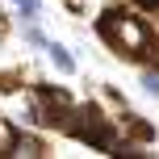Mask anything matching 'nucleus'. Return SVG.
Wrapping results in <instances>:
<instances>
[{"label":"nucleus","mask_w":159,"mask_h":159,"mask_svg":"<svg viewBox=\"0 0 159 159\" xmlns=\"http://www.w3.org/2000/svg\"><path fill=\"white\" fill-rule=\"evenodd\" d=\"M13 151H17V155H25V159H38V155H42V147L34 143V138H17Z\"/></svg>","instance_id":"f03ea898"},{"label":"nucleus","mask_w":159,"mask_h":159,"mask_svg":"<svg viewBox=\"0 0 159 159\" xmlns=\"http://www.w3.org/2000/svg\"><path fill=\"white\" fill-rule=\"evenodd\" d=\"M46 50H50V59H55V67H59V71H71V59H67L59 46H46Z\"/></svg>","instance_id":"20e7f679"},{"label":"nucleus","mask_w":159,"mask_h":159,"mask_svg":"<svg viewBox=\"0 0 159 159\" xmlns=\"http://www.w3.org/2000/svg\"><path fill=\"white\" fill-rule=\"evenodd\" d=\"M143 84H147V92H155V96H159V75H155V71H147V75H143Z\"/></svg>","instance_id":"39448f33"},{"label":"nucleus","mask_w":159,"mask_h":159,"mask_svg":"<svg viewBox=\"0 0 159 159\" xmlns=\"http://www.w3.org/2000/svg\"><path fill=\"white\" fill-rule=\"evenodd\" d=\"M143 4H147V8H155V4H159V0H143Z\"/></svg>","instance_id":"423d86ee"},{"label":"nucleus","mask_w":159,"mask_h":159,"mask_svg":"<svg viewBox=\"0 0 159 159\" xmlns=\"http://www.w3.org/2000/svg\"><path fill=\"white\" fill-rule=\"evenodd\" d=\"M17 8H21V17H25V21H38V0H17Z\"/></svg>","instance_id":"7ed1b4c3"},{"label":"nucleus","mask_w":159,"mask_h":159,"mask_svg":"<svg viewBox=\"0 0 159 159\" xmlns=\"http://www.w3.org/2000/svg\"><path fill=\"white\" fill-rule=\"evenodd\" d=\"M101 34L117 50H130V55H143V50H147V30L134 21V17H105V21H101Z\"/></svg>","instance_id":"f257e3e1"}]
</instances>
